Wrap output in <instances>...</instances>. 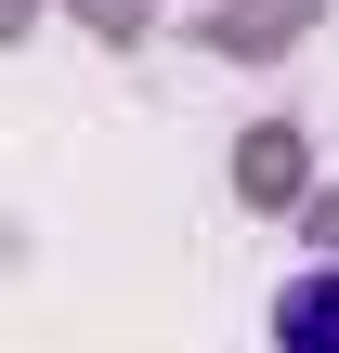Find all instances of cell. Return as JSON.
<instances>
[{
	"label": "cell",
	"mask_w": 339,
	"mask_h": 353,
	"mask_svg": "<svg viewBox=\"0 0 339 353\" xmlns=\"http://www.w3.org/2000/svg\"><path fill=\"white\" fill-rule=\"evenodd\" d=\"M274 353H339V262L274 288Z\"/></svg>",
	"instance_id": "cell-1"
}]
</instances>
